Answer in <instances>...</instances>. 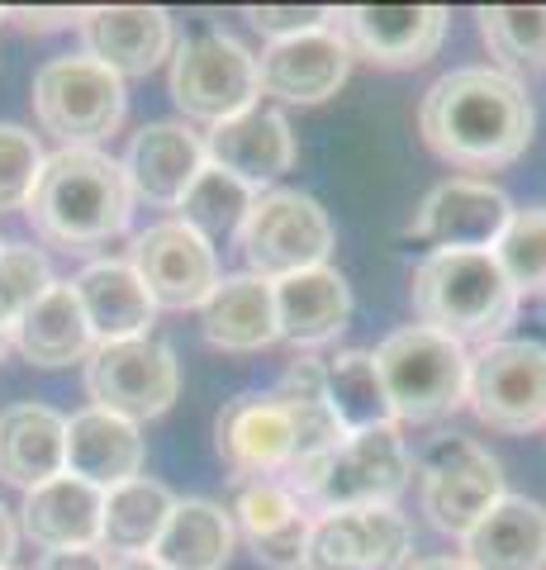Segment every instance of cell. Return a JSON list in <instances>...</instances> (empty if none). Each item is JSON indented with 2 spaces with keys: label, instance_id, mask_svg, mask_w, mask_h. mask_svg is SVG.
Masks as SVG:
<instances>
[{
  "label": "cell",
  "instance_id": "37",
  "mask_svg": "<svg viewBox=\"0 0 546 570\" xmlns=\"http://www.w3.org/2000/svg\"><path fill=\"white\" fill-rule=\"evenodd\" d=\"M39 171H43L39 138L20 129V124H0V214L29 205Z\"/></svg>",
  "mask_w": 546,
  "mask_h": 570
},
{
  "label": "cell",
  "instance_id": "15",
  "mask_svg": "<svg viewBox=\"0 0 546 570\" xmlns=\"http://www.w3.org/2000/svg\"><path fill=\"white\" fill-rule=\"evenodd\" d=\"M129 266L138 272V281L148 285L157 309H200L209 291L219 285L215 243H205L196 228H186L181 219L152 224L148 234H138Z\"/></svg>",
  "mask_w": 546,
  "mask_h": 570
},
{
  "label": "cell",
  "instance_id": "45",
  "mask_svg": "<svg viewBox=\"0 0 546 570\" xmlns=\"http://www.w3.org/2000/svg\"><path fill=\"white\" fill-rule=\"evenodd\" d=\"M0 253H6V238H0Z\"/></svg>",
  "mask_w": 546,
  "mask_h": 570
},
{
  "label": "cell",
  "instance_id": "4",
  "mask_svg": "<svg viewBox=\"0 0 546 570\" xmlns=\"http://www.w3.org/2000/svg\"><path fill=\"white\" fill-rule=\"evenodd\" d=\"M395 423H437L466 404L470 352L447 333L409 324L371 352Z\"/></svg>",
  "mask_w": 546,
  "mask_h": 570
},
{
  "label": "cell",
  "instance_id": "26",
  "mask_svg": "<svg viewBox=\"0 0 546 570\" xmlns=\"http://www.w3.org/2000/svg\"><path fill=\"white\" fill-rule=\"evenodd\" d=\"M67 475V419L48 404H10L0 414V480L24 494Z\"/></svg>",
  "mask_w": 546,
  "mask_h": 570
},
{
  "label": "cell",
  "instance_id": "6",
  "mask_svg": "<svg viewBox=\"0 0 546 570\" xmlns=\"http://www.w3.org/2000/svg\"><path fill=\"white\" fill-rule=\"evenodd\" d=\"M332 243H338V234H332L328 209L314 195L286 186L257 195L238 228L248 272L261 281H286L295 272H309V266H328Z\"/></svg>",
  "mask_w": 546,
  "mask_h": 570
},
{
  "label": "cell",
  "instance_id": "36",
  "mask_svg": "<svg viewBox=\"0 0 546 570\" xmlns=\"http://www.w3.org/2000/svg\"><path fill=\"white\" fill-rule=\"evenodd\" d=\"M52 285V266L33 243H6L0 253V328H14Z\"/></svg>",
  "mask_w": 546,
  "mask_h": 570
},
{
  "label": "cell",
  "instance_id": "32",
  "mask_svg": "<svg viewBox=\"0 0 546 570\" xmlns=\"http://www.w3.org/2000/svg\"><path fill=\"white\" fill-rule=\"evenodd\" d=\"M324 395L328 409L338 414L343 433H366V428H385L395 423L390 395H385V381L376 371V356L351 347L324 362Z\"/></svg>",
  "mask_w": 546,
  "mask_h": 570
},
{
  "label": "cell",
  "instance_id": "33",
  "mask_svg": "<svg viewBox=\"0 0 546 570\" xmlns=\"http://www.w3.org/2000/svg\"><path fill=\"white\" fill-rule=\"evenodd\" d=\"M475 20H480V39L504 77L546 71V6H489Z\"/></svg>",
  "mask_w": 546,
  "mask_h": 570
},
{
  "label": "cell",
  "instance_id": "34",
  "mask_svg": "<svg viewBox=\"0 0 546 570\" xmlns=\"http://www.w3.org/2000/svg\"><path fill=\"white\" fill-rule=\"evenodd\" d=\"M257 195L238 181V176H228L219 171L215 163H205L200 176L190 181V190L181 195V224L186 228H196V234L205 243H219L228 234H238L242 219H248V209H252Z\"/></svg>",
  "mask_w": 546,
  "mask_h": 570
},
{
  "label": "cell",
  "instance_id": "27",
  "mask_svg": "<svg viewBox=\"0 0 546 570\" xmlns=\"http://www.w3.org/2000/svg\"><path fill=\"white\" fill-rule=\"evenodd\" d=\"M100 504H105V490L86 485L77 475H58L24 494L20 528H24V538L43 551L100 547Z\"/></svg>",
  "mask_w": 546,
  "mask_h": 570
},
{
  "label": "cell",
  "instance_id": "16",
  "mask_svg": "<svg viewBox=\"0 0 546 570\" xmlns=\"http://www.w3.org/2000/svg\"><path fill=\"white\" fill-rule=\"evenodd\" d=\"M332 20L357 58L376 67H423L443 48L451 14L443 6H347Z\"/></svg>",
  "mask_w": 546,
  "mask_h": 570
},
{
  "label": "cell",
  "instance_id": "19",
  "mask_svg": "<svg viewBox=\"0 0 546 570\" xmlns=\"http://www.w3.org/2000/svg\"><path fill=\"white\" fill-rule=\"evenodd\" d=\"M205 157L215 163L219 171L238 176L252 195H267L280 176L295 167V134L280 110H267V105H252L234 119H224L209 129L205 138Z\"/></svg>",
  "mask_w": 546,
  "mask_h": 570
},
{
  "label": "cell",
  "instance_id": "28",
  "mask_svg": "<svg viewBox=\"0 0 546 570\" xmlns=\"http://www.w3.org/2000/svg\"><path fill=\"white\" fill-rule=\"evenodd\" d=\"M200 333L209 347L224 352H261L276 343V295L271 281H261L252 272L219 276V285L209 291L200 305Z\"/></svg>",
  "mask_w": 546,
  "mask_h": 570
},
{
  "label": "cell",
  "instance_id": "29",
  "mask_svg": "<svg viewBox=\"0 0 546 570\" xmlns=\"http://www.w3.org/2000/svg\"><path fill=\"white\" fill-rule=\"evenodd\" d=\"M10 347L20 352L29 366H43V371L91 362L96 337H91V328H86V314L77 305L72 281L48 285V295L10 328Z\"/></svg>",
  "mask_w": 546,
  "mask_h": 570
},
{
  "label": "cell",
  "instance_id": "40",
  "mask_svg": "<svg viewBox=\"0 0 546 570\" xmlns=\"http://www.w3.org/2000/svg\"><path fill=\"white\" fill-rule=\"evenodd\" d=\"M39 570H110V557L100 547H81V551H48Z\"/></svg>",
  "mask_w": 546,
  "mask_h": 570
},
{
  "label": "cell",
  "instance_id": "42",
  "mask_svg": "<svg viewBox=\"0 0 546 570\" xmlns=\"http://www.w3.org/2000/svg\"><path fill=\"white\" fill-rule=\"evenodd\" d=\"M110 570H167L162 561H152V557H119Z\"/></svg>",
  "mask_w": 546,
  "mask_h": 570
},
{
  "label": "cell",
  "instance_id": "10",
  "mask_svg": "<svg viewBox=\"0 0 546 570\" xmlns=\"http://www.w3.org/2000/svg\"><path fill=\"white\" fill-rule=\"evenodd\" d=\"M418 494L423 513L437 532L447 538H466L480 523V513H489L508 494L504 490V466L489 448L470 438H437L418 461Z\"/></svg>",
  "mask_w": 546,
  "mask_h": 570
},
{
  "label": "cell",
  "instance_id": "17",
  "mask_svg": "<svg viewBox=\"0 0 546 570\" xmlns=\"http://www.w3.org/2000/svg\"><path fill=\"white\" fill-rule=\"evenodd\" d=\"M351 71V48L338 29H314L299 39L267 43L257 58V91L286 105H324L343 91Z\"/></svg>",
  "mask_w": 546,
  "mask_h": 570
},
{
  "label": "cell",
  "instance_id": "13",
  "mask_svg": "<svg viewBox=\"0 0 546 570\" xmlns=\"http://www.w3.org/2000/svg\"><path fill=\"white\" fill-rule=\"evenodd\" d=\"M514 219V200L475 176H451L433 186L428 200L418 205L409 238L428 243L433 253H495L499 234Z\"/></svg>",
  "mask_w": 546,
  "mask_h": 570
},
{
  "label": "cell",
  "instance_id": "30",
  "mask_svg": "<svg viewBox=\"0 0 546 570\" xmlns=\"http://www.w3.org/2000/svg\"><path fill=\"white\" fill-rule=\"evenodd\" d=\"M176 494L157 480L138 475L125 485L105 490L100 504V551H115V557H152L157 538L171 519Z\"/></svg>",
  "mask_w": 546,
  "mask_h": 570
},
{
  "label": "cell",
  "instance_id": "39",
  "mask_svg": "<svg viewBox=\"0 0 546 570\" xmlns=\"http://www.w3.org/2000/svg\"><path fill=\"white\" fill-rule=\"evenodd\" d=\"M6 20H14L29 33H48V29H67V24H81V10H67V6H52V10H33V6H14L6 10Z\"/></svg>",
  "mask_w": 546,
  "mask_h": 570
},
{
  "label": "cell",
  "instance_id": "22",
  "mask_svg": "<svg viewBox=\"0 0 546 570\" xmlns=\"http://www.w3.org/2000/svg\"><path fill=\"white\" fill-rule=\"evenodd\" d=\"M276 295V333L290 347H324L351 318V285L338 266H309L286 281H271Z\"/></svg>",
  "mask_w": 546,
  "mask_h": 570
},
{
  "label": "cell",
  "instance_id": "8",
  "mask_svg": "<svg viewBox=\"0 0 546 570\" xmlns=\"http://www.w3.org/2000/svg\"><path fill=\"white\" fill-rule=\"evenodd\" d=\"M466 404L489 433H537L546 428V347L499 337L470 356Z\"/></svg>",
  "mask_w": 546,
  "mask_h": 570
},
{
  "label": "cell",
  "instance_id": "21",
  "mask_svg": "<svg viewBox=\"0 0 546 570\" xmlns=\"http://www.w3.org/2000/svg\"><path fill=\"white\" fill-rule=\"evenodd\" d=\"M72 291H77V305L86 314V328H91L96 347L148 337L152 318H157L148 285L138 281V272L129 262H115V257L86 262L72 281Z\"/></svg>",
  "mask_w": 546,
  "mask_h": 570
},
{
  "label": "cell",
  "instance_id": "1",
  "mask_svg": "<svg viewBox=\"0 0 546 570\" xmlns=\"http://www.w3.org/2000/svg\"><path fill=\"white\" fill-rule=\"evenodd\" d=\"M418 129L443 163L499 171L527 153L537 115L518 77H504L499 67H456L423 91Z\"/></svg>",
  "mask_w": 546,
  "mask_h": 570
},
{
  "label": "cell",
  "instance_id": "35",
  "mask_svg": "<svg viewBox=\"0 0 546 570\" xmlns=\"http://www.w3.org/2000/svg\"><path fill=\"white\" fill-rule=\"evenodd\" d=\"M495 262L518 299L546 295V205L514 209V219H508V228L495 243Z\"/></svg>",
  "mask_w": 546,
  "mask_h": 570
},
{
  "label": "cell",
  "instance_id": "44",
  "mask_svg": "<svg viewBox=\"0 0 546 570\" xmlns=\"http://www.w3.org/2000/svg\"><path fill=\"white\" fill-rule=\"evenodd\" d=\"M6 352H10V333L0 328V362H6Z\"/></svg>",
  "mask_w": 546,
  "mask_h": 570
},
{
  "label": "cell",
  "instance_id": "20",
  "mask_svg": "<svg viewBox=\"0 0 546 570\" xmlns=\"http://www.w3.org/2000/svg\"><path fill=\"white\" fill-rule=\"evenodd\" d=\"M205 163H209V157H205V138H196L190 124L157 119V124H143V129L129 138L125 163H119V167H125V176H129L133 200L176 209Z\"/></svg>",
  "mask_w": 546,
  "mask_h": 570
},
{
  "label": "cell",
  "instance_id": "11",
  "mask_svg": "<svg viewBox=\"0 0 546 570\" xmlns=\"http://www.w3.org/2000/svg\"><path fill=\"white\" fill-rule=\"evenodd\" d=\"M86 395L105 414H119L129 423L162 419L181 395V366L176 352L157 337H129V343H105L86 362Z\"/></svg>",
  "mask_w": 546,
  "mask_h": 570
},
{
  "label": "cell",
  "instance_id": "9",
  "mask_svg": "<svg viewBox=\"0 0 546 570\" xmlns=\"http://www.w3.org/2000/svg\"><path fill=\"white\" fill-rule=\"evenodd\" d=\"M215 452L238 485H248V480H276V485H286L299 466V456H305L295 404L280 400L276 390L271 395L228 400L215 419Z\"/></svg>",
  "mask_w": 546,
  "mask_h": 570
},
{
  "label": "cell",
  "instance_id": "2",
  "mask_svg": "<svg viewBox=\"0 0 546 570\" xmlns=\"http://www.w3.org/2000/svg\"><path fill=\"white\" fill-rule=\"evenodd\" d=\"M29 224L62 253H96L133 219V190L125 167L100 148H58L43 157L39 186L29 195Z\"/></svg>",
  "mask_w": 546,
  "mask_h": 570
},
{
  "label": "cell",
  "instance_id": "41",
  "mask_svg": "<svg viewBox=\"0 0 546 570\" xmlns=\"http://www.w3.org/2000/svg\"><path fill=\"white\" fill-rule=\"evenodd\" d=\"M14 547H20V532H14V519H10V509L0 504V570H10V557H14Z\"/></svg>",
  "mask_w": 546,
  "mask_h": 570
},
{
  "label": "cell",
  "instance_id": "31",
  "mask_svg": "<svg viewBox=\"0 0 546 570\" xmlns=\"http://www.w3.org/2000/svg\"><path fill=\"white\" fill-rule=\"evenodd\" d=\"M234 519L209 499H176L162 538L152 547V561L167 570H224L234 557Z\"/></svg>",
  "mask_w": 546,
  "mask_h": 570
},
{
  "label": "cell",
  "instance_id": "14",
  "mask_svg": "<svg viewBox=\"0 0 546 570\" xmlns=\"http://www.w3.org/2000/svg\"><path fill=\"white\" fill-rule=\"evenodd\" d=\"M414 551L409 519L395 504L324 513L309 528L299 570H399Z\"/></svg>",
  "mask_w": 546,
  "mask_h": 570
},
{
  "label": "cell",
  "instance_id": "7",
  "mask_svg": "<svg viewBox=\"0 0 546 570\" xmlns=\"http://www.w3.org/2000/svg\"><path fill=\"white\" fill-rule=\"evenodd\" d=\"M171 100L186 119L224 124L257 105V58L228 29H200L171 52Z\"/></svg>",
  "mask_w": 546,
  "mask_h": 570
},
{
  "label": "cell",
  "instance_id": "5",
  "mask_svg": "<svg viewBox=\"0 0 546 570\" xmlns=\"http://www.w3.org/2000/svg\"><path fill=\"white\" fill-rule=\"evenodd\" d=\"M129 110V91L110 67H100L86 52H67L39 67L33 77V119L43 124L62 148H96L110 138Z\"/></svg>",
  "mask_w": 546,
  "mask_h": 570
},
{
  "label": "cell",
  "instance_id": "23",
  "mask_svg": "<svg viewBox=\"0 0 546 570\" xmlns=\"http://www.w3.org/2000/svg\"><path fill=\"white\" fill-rule=\"evenodd\" d=\"M234 519H238L242 542L252 547V557L261 566H271V570L305 566L314 519L286 485H276V480H248V485H238Z\"/></svg>",
  "mask_w": 546,
  "mask_h": 570
},
{
  "label": "cell",
  "instance_id": "18",
  "mask_svg": "<svg viewBox=\"0 0 546 570\" xmlns=\"http://www.w3.org/2000/svg\"><path fill=\"white\" fill-rule=\"evenodd\" d=\"M86 58L110 67L119 81L148 77L176 52V24L162 6H96L81 10Z\"/></svg>",
  "mask_w": 546,
  "mask_h": 570
},
{
  "label": "cell",
  "instance_id": "24",
  "mask_svg": "<svg viewBox=\"0 0 546 570\" xmlns=\"http://www.w3.org/2000/svg\"><path fill=\"white\" fill-rule=\"evenodd\" d=\"M461 551L470 570H546V509L537 499L504 494L461 538Z\"/></svg>",
  "mask_w": 546,
  "mask_h": 570
},
{
  "label": "cell",
  "instance_id": "43",
  "mask_svg": "<svg viewBox=\"0 0 546 570\" xmlns=\"http://www.w3.org/2000/svg\"><path fill=\"white\" fill-rule=\"evenodd\" d=\"M409 570H470L466 561H451V557H428V561H414Z\"/></svg>",
  "mask_w": 546,
  "mask_h": 570
},
{
  "label": "cell",
  "instance_id": "38",
  "mask_svg": "<svg viewBox=\"0 0 546 570\" xmlns=\"http://www.w3.org/2000/svg\"><path fill=\"white\" fill-rule=\"evenodd\" d=\"M328 6H248V20L257 33H267V43L280 39H299V33H314V29H328L332 24Z\"/></svg>",
  "mask_w": 546,
  "mask_h": 570
},
{
  "label": "cell",
  "instance_id": "25",
  "mask_svg": "<svg viewBox=\"0 0 546 570\" xmlns=\"http://www.w3.org/2000/svg\"><path fill=\"white\" fill-rule=\"evenodd\" d=\"M143 433L138 423L105 414V409H86V414L67 419V475L86 480L96 490H115L125 480H138L143 471Z\"/></svg>",
  "mask_w": 546,
  "mask_h": 570
},
{
  "label": "cell",
  "instance_id": "12",
  "mask_svg": "<svg viewBox=\"0 0 546 570\" xmlns=\"http://www.w3.org/2000/svg\"><path fill=\"white\" fill-rule=\"evenodd\" d=\"M414 475V456L399 438V423L366 428V433H347L338 452L328 456L324 480L314 485L309 504L324 513L343 509H380L395 504Z\"/></svg>",
  "mask_w": 546,
  "mask_h": 570
},
{
  "label": "cell",
  "instance_id": "3",
  "mask_svg": "<svg viewBox=\"0 0 546 570\" xmlns=\"http://www.w3.org/2000/svg\"><path fill=\"white\" fill-rule=\"evenodd\" d=\"M409 299L423 328L456 343H499L518 314V295L504 281L495 253H428L414 266Z\"/></svg>",
  "mask_w": 546,
  "mask_h": 570
},
{
  "label": "cell",
  "instance_id": "46",
  "mask_svg": "<svg viewBox=\"0 0 546 570\" xmlns=\"http://www.w3.org/2000/svg\"><path fill=\"white\" fill-rule=\"evenodd\" d=\"M0 20H6V10H0Z\"/></svg>",
  "mask_w": 546,
  "mask_h": 570
}]
</instances>
